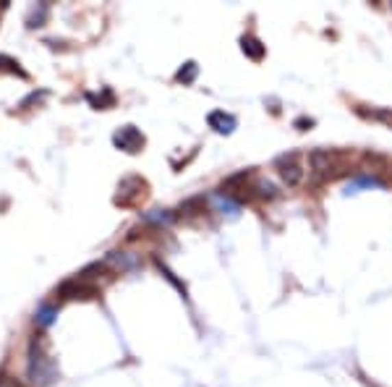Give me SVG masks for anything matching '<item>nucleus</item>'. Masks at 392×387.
Segmentation results:
<instances>
[{
  "mask_svg": "<svg viewBox=\"0 0 392 387\" xmlns=\"http://www.w3.org/2000/svg\"><path fill=\"white\" fill-rule=\"evenodd\" d=\"M241 50L252 58V60H262L267 53V47L256 40V37H243V40H241Z\"/></svg>",
  "mask_w": 392,
  "mask_h": 387,
  "instance_id": "nucleus-7",
  "label": "nucleus"
},
{
  "mask_svg": "<svg viewBox=\"0 0 392 387\" xmlns=\"http://www.w3.org/2000/svg\"><path fill=\"white\" fill-rule=\"evenodd\" d=\"M0 73H14L19 79H29V73L21 69V63L11 56H0Z\"/></svg>",
  "mask_w": 392,
  "mask_h": 387,
  "instance_id": "nucleus-8",
  "label": "nucleus"
},
{
  "mask_svg": "<svg viewBox=\"0 0 392 387\" xmlns=\"http://www.w3.org/2000/svg\"><path fill=\"white\" fill-rule=\"evenodd\" d=\"M112 144H115L118 150H123V152L136 154V152L144 150V134H141L136 126H123V128H118V131H115Z\"/></svg>",
  "mask_w": 392,
  "mask_h": 387,
  "instance_id": "nucleus-4",
  "label": "nucleus"
},
{
  "mask_svg": "<svg viewBox=\"0 0 392 387\" xmlns=\"http://www.w3.org/2000/svg\"><path fill=\"white\" fill-rule=\"evenodd\" d=\"M86 99L97 108V110H108L115 105V95H112V89H102V95H86Z\"/></svg>",
  "mask_w": 392,
  "mask_h": 387,
  "instance_id": "nucleus-10",
  "label": "nucleus"
},
{
  "mask_svg": "<svg viewBox=\"0 0 392 387\" xmlns=\"http://www.w3.org/2000/svg\"><path fill=\"white\" fill-rule=\"evenodd\" d=\"M207 207V202H204V196H194V199H186L181 204V218H194L199 212H204Z\"/></svg>",
  "mask_w": 392,
  "mask_h": 387,
  "instance_id": "nucleus-9",
  "label": "nucleus"
},
{
  "mask_svg": "<svg viewBox=\"0 0 392 387\" xmlns=\"http://www.w3.org/2000/svg\"><path fill=\"white\" fill-rule=\"evenodd\" d=\"M369 186H377V189H382L384 183H382L379 178H374V176H361V178H356L348 186V194H356L358 189H369Z\"/></svg>",
  "mask_w": 392,
  "mask_h": 387,
  "instance_id": "nucleus-12",
  "label": "nucleus"
},
{
  "mask_svg": "<svg viewBox=\"0 0 392 387\" xmlns=\"http://www.w3.org/2000/svg\"><path fill=\"white\" fill-rule=\"evenodd\" d=\"M196 76H199V66H196L194 60H188V63H183V69L175 73V82L178 84H194Z\"/></svg>",
  "mask_w": 392,
  "mask_h": 387,
  "instance_id": "nucleus-11",
  "label": "nucleus"
},
{
  "mask_svg": "<svg viewBox=\"0 0 392 387\" xmlns=\"http://www.w3.org/2000/svg\"><path fill=\"white\" fill-rule=\"evenodd\" d=\"M56 298H60V301H92V298H99V285L89 283L84 277H71L56 288Z\"/></svg>",
  "mask_w": 392,
  "mask_h": 387,
  "instance_id": "nucleus-2",
  "label": "nucleus"
},
{
  "mask_svg": "<svg viewBox=\"0 0 392 387\" xmlns=\"http://www.w3.org/2000/svg\"><path fill=\"white\" fill-rule=\"evenodd\" d=\"M278 173H280V178L293 189V186H298L301 180H304V170H301V165H298V154L291 152V154H282V157H278Z\"/></svg>",
  "mask_w": 392,
  "mask_h": 387,
  "instance_id": "nucleus-5",
  "label": "nucleus"
},
{
  "mask_svg": "<svg viewBox=\"0 0 392 387\" xmlns=\"http://www.w3.org/2000/svg\"><path fill=\"white\" fill-rule=\"evenodd\" d=\"M295 126H298V128H301V131H306V128H304V126H314V121H311V118H298V121H295Z\"/></svg>",
  "mask_w": 392,
  "mask_h": 387,
  "instance_id": "nucleus-17",
  "label": "nucleus"
},
{
  "mask_svg": "<svg viewBox=\"0 0 392 387\" xmlns=\"http://www.w3.org/2000/svg\"><path fill=\"white\" fill-rule=\"evenodd\" d=\"M157 264H160V270H162V275L168 277L170 283H173V285H175V288L181 290L183 296H186V288H183V283H178V280H175V275H173V272H170V270H168V267H165V264H162V262H157Z\"/></svg>",
  "mask_w": 392,
  "mask_h": 387,
  "instance_id": "nucleus-15",
  "label": "nucleus"
},
{
  "mask_svg": "<svg viewBox=\"0 0 392 387\" xmlns=\"http://www.w3.org/2000/svg\"><path fill=\"white\" fill-rule=\"evenodd\" d=\"M29 382L34 387H50L58 379V364L47 353V340L45 335H37L29 348Z\"/></svg>",
  "mask_w": 392,
  "mask_h": 387,
  "instance_id": "nucleus-1",
  "label": "nucleus"
},
{
  "mask_svg": "<svg viewBox=\"0 0 392 387\" xmlns=\"http://www.w3.org/2000/svg\"><path fill=\"white\" fill-rule=\"evenodd\" d=\"M147 196V180L139 178V176H128L118 183V194H115V204H121V207H131V204H136L139 199Z\"/></svg>",
  "mask_w": 392,
  "mask_h": 387,
  "instance_id": "nucleus-3",
  "label": "nucleus"
},
{
  "mask_svg": "<svg viewBox=\"0 0 392 387\" xmlns=\"http://www.w3.org/2000/svg\"><path fill=\"white\" fill-rule=\"evenodd\" d=\"M207 124H210V128H215L217 134H233L236 126H238V118H236L233 113L212 110L210 115H207Z\"/></svg>",
  "mask_w": 392,
  "mask_h": 387,
  "instance_id": "nucleus-6",
  "label": "nucleus"
},
{
  "mask_svg": "<svg viewBox=\"0 0 392 387\" xmlns=\"http://www.w3.org/2000/svg\"><path fill=\"white\" fill-rule=\"evenodd\" d=\"M56 309H53V306H42V309H40V312H37V322H40V325H42V327H47V325H53V322H56Z\"/></svg>",
  "mask_w": 392,
  "mask_h": 387,
  "instance_id": "nucleus-14",
  "label": "nucleus"
},
{
  "mask_svg": "<svg viewBox=\"0 0 392 387\" xmlns=\"http://www.w3.org/2000/svg\"><path fill=\"white\" fill-rule=\"evenodd\" d=\"M308 163L314 170H327L330 167V152H324V150H317V152L308 154Z\"/></svg>",
  "mask_w": 392,
  "mask_h": 387,
  "instance_id": "nucleus-13",
  "label": "nucleus"
},
{
  "mask_svg": "<svg viewBox=\"0 0 392 387\" xmlns=\"http://www.w3.org/2000/svg\"><path fill=\"white\" fill-rule=\"evenodd\" d=\"M0 387H21V382L8 377V374H0Z\"/></svg>",
  "mask_w": 392,
  "mask_h": 387,
  "instance_id": "nucleus-16",
  "label": "nucleus"
}]
</instances>
